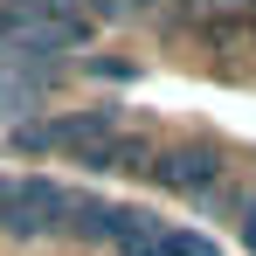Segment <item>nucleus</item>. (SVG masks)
<instances>
[{"label":"nucleus","instance_id":"f257e3e1","mask_svg":"<svg viewBox=\"0 0 256 256\" xmlns=\"http://www.w3.org/2000/svg\"><path fill=\"white\" fill-rule=\"evenodd\" d=\"M146 173L166 187L173 201H194V208H228V214H236V201H242V194L228 187V160H222V146H208V138L160 146Z\"/></svg>","mask_w":256,"mask_h":256},{"label":"nucleus","instance_id":"f03ea898","mask_svg":"<svg viewBox=\"0 0 256 256\" xmlns=\"http://www.w3.org/2000/svg\"><path fill=\"white\" fill-rule=\"evenodd\" d=\"M62 214H70V187H56L42 173H0V236L7 242L62 236Z\"/></svg>","mask_w":256,"mask_h":256},{"label":"nucleus","instance_id":"7ed1b4c3","mask_svg":"<svg viewBox=\"0 0 256 256\" xmlns=\"http://www.w3.org/2000/svg\"><path fill=\"white\" fill-rule=\"evenodd\" d=\"M118 132V111H62V118H35V125L14 132L21 152H76L84 160L90 146H104Z\"/></svg>","mask_w":256,"mask_h":256},{"label":"nucleus","instance_id":"20e7f679","mask_svg":"<svg viewBox=\"0 0 256 256\" xmlns=\"http://www.w3.org/2000/svg\"><path fill=\"white\" fill-rule=\"evenodd\" d=\"M111 256H208V242L194 228H173V222H152V214L132 208L118 242H111Z\"/></svg>","mask_w":256,"mask_h":256},{"label":"nucleus","instance_id":"39448f33","mask_svg":"<svg viewBox=\"0 0 256 256\" xmlns=\"http://www.w3.org/2000/svg\"><path fill=\"white\" fill-rule=\"evenodd\" d=\"M132 208H111V201H97V194H70V214H62V236H76V242H118V228H125Z\"/></svg>","mask_w":256,"mask_h":256},{"label":"nucleus","instance_id":"423d86ee","mask_svg":"<svg viewBox=\"0 0 256 256\" xmlns=\"http://www.w3.org/2000/svg\"><path fill=\"white\" fill-rule=\"evenodd\" d=\"M7 7L14 14H56V21L62 14H84V0H7Z\"/></svg>","mask_w":256,"mask_h":256},{"label":"nucleus","instance_id":"0eeeda50","mask_svg":"<svg viewBox=\"0 0 256 256\" xmlns=\"http://www.w3.org/2000/svg\"><path fill=\"white\" fill-rule=\"evenodd\" d=\"M236 236L250 242V256H256V194H242L236 201Z\"/></svg>","mask_w":256,"mask_h":256},{"label":"nucleus","instance_id":"6e6552de","mask_svg":"<svg viewBox=\"0 0 256 256\" xmlns=\"http://www.w3.org/2000/svg\"><path fill=\"white\" fill-rule=\"evenodd\" d=\"M146 0H90V14H104V21H132Z\"/></svg>","mask_w":256,"mask_h":256},{"label":"nucleus","instance_id":"1a4fd4ad","mask_svg":"<svg viewBox=\"0 0 256 256\" xmlns=\"http://www.w3.org/2000/svg\"><path fill=\"white\" fill-rule=\"evenodd\" d=\"M250 48H256V0H250Z\"/></svg>","mask_w":256,"mask_h":256}]
</instances>
